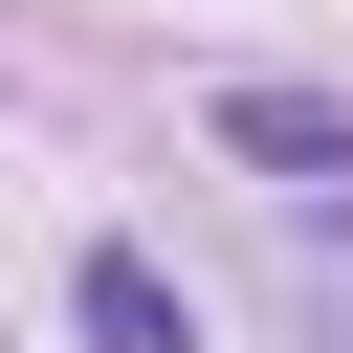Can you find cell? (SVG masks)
Returning a JSON list of instances; mask_svg holds the SVG:
<instances>
[{
	"label": "cell",
	"mask_w": 353,
	"mask_h": 353,
	"mask_svg": "<svg viewBox=\"0 0 353 353\" xmlns=\"http://www.w3.org/2000/svg\"><path fill=\"white\" fill-rule=\"evenodd\" d=\"M199 132H221L243 176H287V199L353 176V88H265V66H243V88H199Z\"/></svg>",
	"instance_id": "cell-1"
},
{
	"label": "cell",
	"mask_w": 353,
	"mask_h": 353,
	"mask_svg": "<svg viewBox=\"0 0 353 353\" xmlns=\"http://www.w3.org/2000/svg\"><path fill=\"white\" fill-rule=\"evenodd\" d=\"M66 331H88V353H199V309H176L154 243H88V265H66Z\"/></svg>",
	"instance_id": "cell-2"
},
{
	"label": "cell",
	"mask_w": 353,
	"mask_h": 353,
	"mask_svg": "<svg viewBox=\"0 0 353 353\" xmlns=\"http://www.w3.org/2000/svg\"><path fill=\"white\" fill-rule=\"evenodd\" d=\"M287 287H309V353H353V221H331V199L287 221Z\"/></svg>",
	"instance_id": "cell-3"
}]
</instances>
